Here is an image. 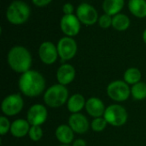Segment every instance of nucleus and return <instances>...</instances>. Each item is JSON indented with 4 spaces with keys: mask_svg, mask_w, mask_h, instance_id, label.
<instances>
[{
    "mask_svg": "<svg viewBox=\"0 0 146 146\" xmlns=\"http://www.w3.org/2000/svg\"><path fill=\"white\" fill-rule=\"evenodd\" d=\"M19 88L27 96H39L45 88L44 77L36 71H28L23 73L19 80Z\"/></svg>",
    "mask_w": 146,
    "mask_h": 146,
    "instance_id": "f257e3e1",
    "label": "nucleus"
},
{
    "mask_svg": "<svg viewBox=\"0 0 146 146\" xmlns=\"http://www.w3.org/2000/svg\"><path fill=\"white\" fill-rule=\"evenodd\" d=\"M32 1L36 6H38V7L45 6L51 2V0H32Z\"/></svg>",
    "mask_w": 146,
    "mask_h": 146,
    "instance_id": "c85d7f7f",
    "label": "nucleus"
},
{
    "mask_svg": "<svg viewBox=\"0 0 146 146\" xmlns=\"http://www.w3.org/2000/svg\"><path fill=\"white\" fill-rule=\"evenodd\" d=\"M108 122L104 118H96L92 122V128L94 132H102L107 126Z\"/></svg>",
    "mask_w": 146,
    "mask_h": 146,
    "instance_id": "393cba45",
    "label": "nucleus"
},
{
    "mask_svg": "<svg viewBox=\"0 0 146 146\" xmlns=\"http://www.w3.org/2000/svg\"><path fill=\"white\" fill-rule=\"evenodd\" d=\"M98 23H99V26L101 28H109L110 26L112 25V17H111V15H109L107 14H104V15H101L99 17Z\"/></svg>",
    "mask_w": 146,
    "mask_h": 146,
    "instance_id": "bb28decb",
    "label": "nucleus"
},
{
    "mask_svg": "<svg viewBox=\"0 0 146 146\" xmlns=\"http://www.w3.org/2000/svg\"><path fill=\"white\" fill-rule=\"evenodd\" d=\"M62 10L65 13V15H72V13L74 12V6L69 3H67L63 5Z\"/></svg>",
    "mask_w": 146,
    "mask_h": 146,
    "instance_id": "cd10ccee",
    "label": "nucleus"
},
{
    "mask_svg": "<svg viewBox=\"0 0 146 146\" xmlns=\"http://www.w3.org/2000/svg\"><path fill=\"white\" fill-rule=\"evenodd\" d=\"M47 110L41 104L32 106L27 112V121L32 126H40L47 119Z\"/></svg>",
    "mask_w": 146,
    "mask_h": 146,
    "instance_id": "f8f14e48",
    "label": "nucleus"
},
{
    "mask_svg": "<svg viewBox=\"0 0 146 146\" xmlns=\"http://www.w3.org/2000/svg\"><path fill=\"white\" fill-rule=\"evenodd\" d=\"M29 137L33 141H38L43 136L42 128L39 126H32L29 130Z\"/></svg>",
    "mask_w": 146,
    "mask_h": 146,
    "instance_id": "b1692460",
    "label": "nucleus"
},
{
    "mask_svg": "<svg viewBox=\"0 0 146 146\" xmlns=\"http://www.w3.org/2000/svg\"><path fill=\"white\" fill-rule=\"evenodd\" d=\"M30 124L27 120L19 119L15 120L10 126V133L14 137L22 138L29 133Z\"/></svg>",
    "mask_w": 146,
    "mask_h": 146,
    "instance_id": "dca6fc26",
    "label": "nucleus"
},
{
    "mask_svg": "<svg viewBox=\"0 0 146 146\" xmlns=\"http://www.w3.org/2000/svg\"><path fill=\"white\" fill-rule=\"evenodd\" d=\"M73 146H86V143L85 140L83 139H76L74 144H73Z\"/></svg>",
    "mask_w": 146,
    "mask_h": 146,
    "instance_id": "c756f323",
    "label": "nucleus"
},
{
    "mask_svg": "<svg viewBox=\"0 0 146 146\" xmlns=\"http://www.w3.org/2000/svg\"><path fill=\"white\" fill-rule=\"evenodd\" d=\"M61 29L62 31L68 35L74 36L79 34L80 29V20L74 15H64L61 20Z\"/></svg>",
    "mask_w": 146,
    "mask_h": 146,
    "instance_id": "9d476101",
    "label": "nucleus"
},
{
    "mask_svg": "<svg viewBox=\"0 0 146 146\" xmlns=\"http://www.w3.org/2000/svg\"><path fill=\"white\" fill-rule=\"evenodd\" d=\"M143 39H144V41L145 42V44H146V29L145 30L144 34H143Z\"/></svg>",
    "mask_w": 146,
    "mask_h": 146,
    "instance_id": "7c9ffc66",
    "label": "nucleus"
},
{
    "mask_svg": "<svg viewBox=\"0 0 146 146\" xmlns=\"http://www.w3.org/2000/svg\"><path fill=\"white\" fill-rule=\"evenodd\" d=\"M56 77L60 84L67 85L73 82L75 77V69L68 64L62 65L56 72Z\"/></svg>",
    "mask_w": 146,
    "mask_h": 146,
    "instance_id": "4468645a",
    "label": "nucleus"
},
{
    "mask_svg": "<svg viewBox=\"0 0 146 146\" xmlns=\"http://www.w3.org/2000/svg\"><path fill=\"white\" fill-rule=\"evenodd\" d=\"M141 72L137 68H129L124 73V80L127 84H136L139 83Z\"/></svg>",
    "mask_w": 146,
    "mask_h": 146,
    "instance_id": "4be33fe9",
    "label": "nucleus"
},
{
    "mask_svg": "<svg viewBox=\"0 0 146 146\" xmlns=\"http://www.w3.org/2000/svg\"><path fill=\"white\" fill-rule=\"evenodd\" d=\"M10 126L11 125L9 124V120L4 116H1L0 117V134L2 136L5 135L9 132V130H10Z\"/></svg>",
    "mask_w": 146,
    "mask_h": 146,
    "instance_id": "a878e982",
    "label": "nucleus"
},
{
    "mask_svg": "<svg viewBox=\"0 0 146 146\" xmlns=\"http://www.w3.org/2000/svg\"><path fill=\"white\" fill-rule=\"evenodd\" d=\"M23 108V100L18 94H13L5 97L2 102L1 108L7 116H13L19 114Z\"/></svg>",
    "mask_w": 146,
    "mask_h": 146,
    "instance_id": "0eeeda50",
    "label": "nucleus"
},
{
    "mask_svg": "<svg viewBox=\"0 0 146 146\" xmlns=\"http://www.w3.org/2000/svg\"><path fill=\"white\" fill-rule=\"evenodd\" d=\"M86 102H85V98L82 95L75 94L68 99V108L71 113L77 114L84 108V106H86Z\"/></svg>",
    "mask_w": 146,
    "mask_h": 146,
    "instance_id": "aec40b11",
    "label": "nucleus"
},
{
    "mask_svg": "<svg viewBox=\"0 0 146 146\" xmlns=\"http://www.w3.org/2000/svg\"><path fill=\"white\" fill-rule=\"evenodd\" d=\"M124 6V0H104L103 9L105 14L109 15H115Z\"/></svg>",
    "mask_w": 146,
    "mask_h": 146,
    "instance_id": "a211bd4d",
    "label": "nucleus"
},
{
    "mask_svg": "<svg viewBox=\"0 0 146 146\" xmlns=\"http://www.w3.org/2000/svg\"><path fill=\"white\" fill-rule=\"evenodd\" d=\"M60 146H68V145H60Z\"/></svg>",
    "mask_w": 146,
    "mask_h": 146,
    "instance_id": "2f4dec72",
    "label": "nucleus"
},
{
    "mask_svg": "<svg viewBox=\"0 0 146 146\" xmlns=\"http://www.w3.org/2000/svg\"><path fill=\"white\" fill-rule=\"evenodd\" d=\"M30 15V8L23 1L12 2L6 12L8 21L15 25H20L27 21Z\"/></svg>",
    "mask_w": 146,
    "mask_h": 146,
    "instance_id": "7ed1b4c3",
    "label": "nucleus"
},
{
    "mask_svg": "<svg viewBox=\"0 0 146 146\" xmlns=\"http://www.w3.org/2000/svg\"><path fill=\"white\" fill-rule=\"evenodd\" d=\"M56 137L59 142L68 145L74 139V131L69 126L61 125L56 130Z\"/></svg>",
    "mask_w": 146,
    "mask_h": 146,
    "instance_id": "f3484780",
    "label": "nucleus"
},
{
    "mask_svg": "<svg viewBox=\"0 0 146 146\" xmlns=\"http://www.w3.org/2000/svg\"><path fill=\"white\" fill-rule=\"evenodd\" d=\"M38 55L41 61L46 65H52L57 59V47L52 42L45 41L41 44L38 49Z\"/></svg>",
    "mask_w": 146,
    "mask_h": 146,
    "instance_id": "9b49d317",
    "label": "nucleus"
},
{
    "mask_svg": "<svg viewBox=\"0 0 146 146\" xmlns=\"http://www.w3.org/2000/svg\"><path fill=\"white\" fill-rule=\"evenodd\" d=\"M68 98V91L64 85L55 84L50 87L44 96V102L50 108H58L65 104Z\"/></svg>",
    "mask_w": 146,
    "mask_h": 146,
    "instance_id": "20e7f679",
    "label": "nucleus"
},
{
    "mask_svg": "<svg viewBox=\"0 0 146 146\" xmlns=\"http://www.w3.org/2000/svg\"><path fill=\"white\" fill-rule=\"evenodd\" d=\"M86 109L91 116L95 118H100L106 110L104 102L97 97H92L86 102Z\"/></svg>",
    "mask_w": 146,
    "mask_h": 146,
    "instance_id": "2eb2a0df",
    "label": "nucleus"
},
{
    "mask_svg": "<svg viewBox=\"0 0 146 146\" xmlns=\"http://www.w3.org/2000/svg\"><path fill=\"white\" fill-rule=\"evenodd\" d=\"M58 55L62 60H69L73 59L77 52V44L75 40L70 37L62 38L57 44Z\"/></svg>",
    "mask_w": 146,
    "mask_h": 146,
    "instance_id": "6e6552de",
    "label": "nucleus"
},
{
    "mask_svg": "<svg viewBox=\"0 0 146 146\" xmlns=\"http://www.w3.org/2000/svg\"><path fill=\"white\" fill-rule=\"evenodd\" d=\"M8 63L12 70L19 73H25L30 71L32 56L29 51L21 46H14L8 54Z\"/></svg>",
    "mask_w": 146,
    "mask_h": 146,
    "instance_id": "f03ea898",
    "label": "nucleus"
},
{
    "mask_svg": "<svg viewBox=\"0 0 146 146\" xmlns=\"http://www.w3.org/2000/svg\"><path fill=\"white\" fill-rule=\"evenodd\" d=\"M76 15L80 22L88 26L96 23L98 18V12L95 8L86 3H83L78 6Z\"/></svg>",
    "mask_w": 146,
    "mask_h": 146,
    "instance_id": "1a4fd4ad",
    "label": "nucleus"
},
{
    "mask_svg": "<svg viewBox=\"0 0 146 146\" xmlns=\"http://www.w3.org/2000/svg\"><path fill=\"white\" fill-rule=\"evenodd\" d=\"M131 93L134 99L144 100L146 98V83L139 82L134 84L131 89Z\"/></svg>",
    "mask_w": 146,
    "mask_h": 146,
    "instance_id": "5701e85b",
    "label": "nucleus"
},
{
    "mask_svg": "<svg viewBox=\"0 0 146 146\" xmlns=\"http://www.w3.org/2000/svg\"><path fill=\"white\" fill-rule=\"evenodd\" d=\"M128 8L131 13L139 18H144L146 16L145 0H130Z\"/></svg>",
    "mask_w": 146,
    "mask_h": 146,
    "instance_id": "6ab92c4d",
    "label": "nucleus"
},
{
    "mask_svg": "<svg viewBox=\"0 0 146 146\" xmlns=\"http://www.w3.org/2000/svg\"><path fill=\"white\" fill-rule=\"evenodd\" d=\"M69 126L76 133H86L89 128V122L86 117L81 114H73L68 120Z\"/></svg>",
    "mask_w": 146,
    "mask_h": 146,
    "instance_id": "ddd939ff",
    "label": "nucleus"
},
{
    "mask_svg": "<svg viewBox=\"0 0 146 146\" xmlns=\"http://www.w3.org/2000/svg\"><path fill=\"white\" fill-rule=\"evenodd\" d=\"M130 88L126 82L117 80L110 83L107 88L108 96L115 102L126 101L130 96Z\"/></svg>",
    "mask_w": 146,
    "mask_h": 146,
    "instance_id": "423d86ee",
    "label": "nucleus"
},
{
    "mask_svg": "<svg viewBox=\"0 0 146 146\" xmlns=\"http://www.w3.org/2000/svg\"><path fill=\"white\" fill-rule=\"evenodd\" d=\"M130 25V19L124 14H117L112 18V26L118 31H124L128 28Z\"/></svg>",
    "mask_w": 146,
    "mask_h": 146,
    "instance_id": "412c9836",
    "label": "nucleus"
},
{
    "mask_svg": "<svg viewBox=\"0 0 146 146\" xmlns=\"http://www.w3.org/2000/svg\"><path fill=\"white\" fill-rule=\"evenodd\" d=\"M104 118L111 126H121L127 122V113L122 106L114 104L106 108Z\"/></svg>",
    "mask_w": 146,
    "mask_h": 146,
    "instance_id": "39448f33",
    "label": "nucleus"
}]
</instances>
